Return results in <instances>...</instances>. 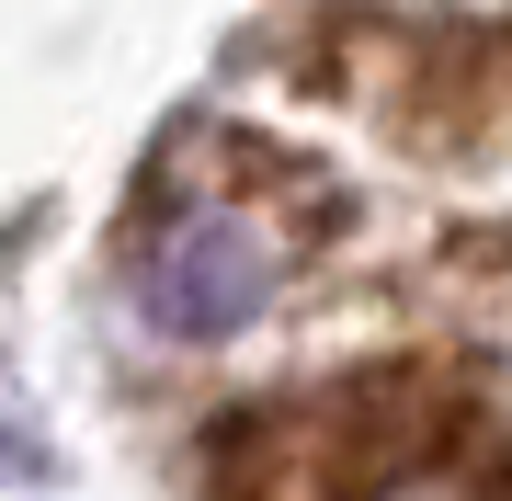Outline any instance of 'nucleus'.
<instances>
[{"mask_svg":"<svg viewBox=\"0 0 512 501\" xmlns=\"http://www.w3.org/2000/svg\"><path fill=\"white\" fill-rule=\"evenodd\" d=\"M205 501H512V399L433 353L319 376L205 433Z\"/></svg>","mask_w":512,"mask_h":501,"instance_id":"f257e3e1","label":"nucleus"},{"mask_svg":"<svg viewBox=\"0 0 512 501\" xmlns=\"http://www.w3.org/2000/svg\"><path fill=\"white\" fill-rule=\"evenodd\" d=\"M319 217L308 205H274L251 183H160L126 240V285L137 319L160 342H228L251 331L262 308L285 297V274L308 262Z\"/></svg>","mask_w":512,"mask_h":501,"instance_id":"f03ea898","label":"nucleus"}]
</instances>
